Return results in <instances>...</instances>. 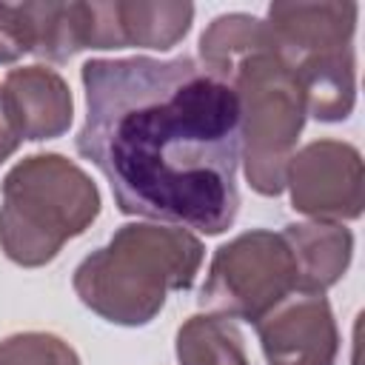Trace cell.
I'll use <instances>...</instances> for the list:
<instances>
[{
  "instance_id": "obj_1",
  "label": "cell",
  "mask_w": 365,
  "mask_h": 365,
  "mask_svg": "<svg viewBox=\"0 0 365 365\" xmlns=\"http://www.w3.org/2000/svg\"><path fill=\"white\" fill-rule=\"evenodd\" d=\"M86 123L74 140L123 214L222 234L240 211L237 91L180 54L88 60Z\"/></svg>"
},
{
  "instance_id": "obj_2",
  "label": "cell",
  "mask_w": 365,
  "mask_h": 365,
  "mask_svg": "<svg viewBox=\"0 0 365 365\" xmlns=\"http://www.w3.org/2000/svg\"><path fill=\"white\" fill-rule=\"evenodd\" d=\"M200 54L202 66L240 97L251 188L277 197L285 188L291 145L302 131L305 100L294 71L279 57L271 26L248 14L217 17L200 40Z\"/></svg>"
},
{
  "instance_id": "obj_3",
  "label": "cell",
  "mask_w": 365,
  "mask_h": 365,
  "mask_svg": "<svg viewBox=\"0 0 365 365\" xmlns=\"http://www.w3.org/2000/svg\"><path fill=\"white\" fill-rule=\"evenodd\" d=\"M202 262V242L182 228L123 225L74 271L83 305L117 325H145L168 291H185Z\"/></svg>"
},
{
  "instance_id": "obj_4",
  "label": "cell",
  "mask_w": 365,
  "mask_h": 365,
  "mask_svg": "<svg viewBox=\"0 0 365 365\" xmlns=\"http://www.w3.org/2000/svg\"><path fill=\"white\" fill-rule=\"evenodd\" d=\"M100 214L97 185L60 154H34L3 180L0 245L17 265L51 262Z\"/></svg>"
},
{
  "instance_id": "obj_5",
  "label": "cell",
  "mask_w": 365,
  "mask_h": 365,
  "mask_svg": "<svg viewBox=\"0 0 365 365\" xmlns=\"http://www.w3.org/2000/svg\"><path fill=\"white\" fill-rule=\"evenodd\" d=\"M279 57L294 71L311 111L322 123L354 108V3H274L268 9Z\"/></svg>"
},
{
  "instance_id": "obj_6",
  "label": "cell",
  "mask_w": 365,
  "mask_h": 365,
  "mask_svg": "<svg viewBox=\"0 0 365 365\" xmlns=\"http://www.w3.org/2000/svg\"><path fill=\"white\" fill-rule=\"evenodd\" d=\"M294 291H299V271L288 240L271 231H248L217 251L200 305L257 322Z\"/></svg>"
},
{
  "instance_id": "obj_7",
  "label": "cell",
  "mask_w": 365,
  "mask_h": 365,
  "mask_svg": "<svg viewBox=\"0 0 365 365\" xmlns=\"http://www.w3.org/2000/svg\"><path fill=\"white\" fill-rule=\"evenodd\" d=\"M285 182L297 211L317 220H354L362 214V163L345 143L319 140L288 160Z\"/></svg>"
},
{
  "instance_id": "obj_8",
  "label": "cell",
  "mask_w": 365,
  "mask_h": 365,
  "mask_svg": "<svg viewBox=\"0 0 365 365\" xmlns=\"http://www.w3.org/2000/svg\"><path fill=\"white\" fill-rule=\"evenodd\" d=\"M268 365H334L339 336L322 294L294 291L254 322Z\"/></svg>"
},
{
  "instance_id": "obj_9",
  "label": "cell",
  "mask_w": 365,
  "mask_h": 365,
  "mask_svg": "<svg viewBox=\"0 0 365 365\" xmlns=\"http://www.w3.org/2000/svg\"><path fill=\"white\" fill-rule=\"evenodd\" d=\"M88 48V3H0V63L37 54L66 63Z\"/></svg>"
},
{
  "instance_id": "obj_10",
  "label": "cell",
  "mask_w": 365,
  "mask_h": 365,
  "mask_svg": "<svg viewBox=\"0 0 365 365\" xmlns=\"http://www.w3.org/2000/svg\"><path fill=\"white\" fill-rule=\"evenodd\" d=\"M23 140H51L71 125V91L63 77L43 66L11 68L3 83Z\"/></svg>"
},
{
  "instance_id": "obj_11",
  "label": "cell",
  "mask_w": 365,
  "mask_h": 365,
  "mask_svg": "<svg viewBox=\"0 0 365 365\" xmlns=\"http://www.w3.org/2000/svg\"><path fill=\"white\" fill-rule=\"evenodd\" d=\"M282 237L294 251L302 294H322L328 285H334L345 274L351 262L354 237L342 225L294 222V225H285Z\"/></svg>"
},
{
  "instance_id": "obj_12",
  "label": "cell",
  "mask_w": 365,
  "mask_h": 365,
  "mask_svg": "<svg viewBox=\"0 0 365 365\" xmlns=\"http://www.w3.org/2000/svg\"><path fill=\"white\" fill-rule=\"evenodd\" d=\"M191 3H117V29L123 48H171L191 29Z\"/></svg>"
},
{
  "instance_id": "obj_13",
  "label": "cell",
  "mask_w": 365,
  "mask_h": 365,
  "mask_svg": "<svg viewBox=\"0 0 365 365\" xmlns=\"http://www.w3.org/2000/svg\"><path fill=\"white\" fill-rule=\"evenodd\" d=\"M182 365H248L242 334L228 317H191L177 334Z\"/></svg>"
},
{
  "instance_id": "obj_14",
  "label": "cell",
  "mask_w": 365,
  "mask_h": 365,
  "mask_svg": "<svg viewBox=\"0 0 365 365\" xmlns=\"http://www.w3.org/2000/svg\"><path fill=\"white\" fill-rule=\"evenodd\" d=\"M0 365H80V356L60 336L29 331L0 342Z\"/></svg>"
},
{
  "instance_id": "obj_15",
  "label": "cell",
  "mask_w": 365,
  "mask_h": 365,
  "mask_svg": "<svg viewBox=\"0 0 365 365\" xmlns=\"http://www.w3.org/2000/svg\"><path fill=\"white\" fill-rule=\"evenodd\" d=\"M20 143H23L20 123H17V117H14V108H11V100H9L6 88L0 86V163H3L6 157H11Z\"/></svg>"
}]
</instances>
